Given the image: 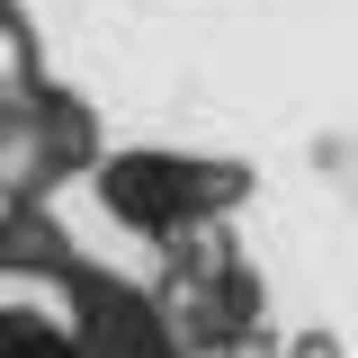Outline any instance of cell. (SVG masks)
I'll list each match as a JSON object with an SVG mask.
<instances>
[{
  "mask_svg": "<svg viewBox=\"0 0 358 358\" xmlns=\"http://www.w3.org/2000/svg\"><path fill=\"white\" fill-rule=\"evenodd\" d=\"M27 90H36V45H27L18 0H0V108H9V99H27Z\"/></svg>",
  "mask_w": 358,
  "mask_h": 358,
  "instance_id": "277c9868",
  "label": "cell"
},
{
  "mask_svg": "<svg viewBox=\"0 0 358 358\" xmlns=\"http://www.w3.org/2000/svg\"><path fill=\"white\" fill-rule=\"evenodd\" d=\"M108 215L143 233V242H188L197 224H215L224 206H242V171L224 162H179V152H126L99 171Z\"/></svg>",
  "mask_w": 358,
  "mask_h": 358,
  "instance_id": "6da1fadb",
  "label": "cell"
},
{
  "mask_svg": "<svg viewBox=\"0 0 358 358\" xmlns=\"http://www.w3.org/2000/svg\"><path fill=\"white\" fill-rule=\"evenodd\" d=\"M81 358H179L171 341V305L134 296L117 278H81V322H72Z\"/></svg>",
  "mask_w": 358,
  "mask_h": 358,
  "instance_id": "7a4b0ae2",
  "label": "cell"
},
{
  "mask_svg": "<svg viewBox=\"0 0 358 358\" xmlns=\"http://www.w3.org/2000/svg\"><path fill=\"white\" fill-rule=\"evenodd\" d=\"M0 358H81V341L54 322V313H27V305H0Z\"/></svg>",
  "mask_w": 358,
  "mask_h": 358,
  "instance_id": "3957f363",
  "label": "cell"
}]
</instances>
